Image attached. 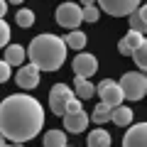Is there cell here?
Segmentation results:
<instances>
[{"instance_id": "cell-1", "label": "cell", "mask_w": 147, "mask_h": 147, "mask_svg": "<svg viewBox=\"0 0 147 147\" xmlns=\"http://www.w3.org/2000/svg\"><path fill=\"white\" fill-rule=\"evenodd\" d=\"M44 125V110L32 96L17 93L0 103V135L12 142L32 140Z\"/></svg>"}, {"instance_id": "cell-2", "label": "cell", "mask_w": 147, "mask_h": 147, "mask_svg": "<svg viewBox=\"0 0 147 147\" xmlns=\"http://www.w3.org/2000/svg\"><path fill=\"white\" fill-rule=\"evenodd\" d=\"M27 54L39 71H57L66 59V44L57 34H39L30 42Z\"/></svg>"}, {"instance_id": "cell-3", "label": "cell", "mask_w": 147, "mask_h": 147, "mask_svg": "<svg viewBox=\"0 0 147 147\" xmlns=\"http://www.w3.org/2000/svg\"><path fill=\"white\" fill-rule=\"evenodd\" d=\"M118 86L123 91V98H127V100H140L147 93V79L142 71H127L118 81Z\"/></svg>"}, {"instance_id": "cell-4", "label": "cell", "mask_w": 147, "mask_h": 147, "mask_svg": "<svg viewBox=\"0 0 147 147\" xmlns=\"http://www.w3.org/2000/svg\"><path fill=\"white\" fill-rule=\"evenodd\" d=\"M57 22L59 27H64V30H76V27L81 25V5H76V3H64V5L57 7Z\"/></svg>"}, {"instance_id": "cell-5", "label": "cell", "mask_w": 147, "mask_h": 147, "mask_svg": "<svg viewBox=\"0 0 147 147\" xmlns=\"http://www.w3.org/2000/svg\"><path fill=\"white\" fill-rule=\"evenodd\" d=\"M100 5V10L108 12L113 17H125V15H132L137 7L142 5V0H96Z\"/></svg>"}, {"instance_id": "cell-6", "label": "cell", "mask_w": 147, "mask_h": 147, "mask_svg": "<svg viewBox=\"0 0 147 147\" xmlns=\"http://www.w3.org/2000/svg\"><path fill=\"white\" fill-rule=\"evenodd\" d=\"M96 93L100 96V103H105V105H110V108H118V105H123V91H120V86H118V81H113V79H105V81H100L98 86H96Z\"/></svg>"}, {"instance_id": "cell-7", "label": "cell", "mask_w": 147, "mask_h": 147, "mask_svg": "<svg viewBox=\"0 0 147 147\" xmlns=\"http://www.w3.org/2000/svg\"><path fill=\"white\" fill-rule=\"evenodd\" d=\"M74 98V91L66 84H54V88L49 91V108L54 115H64L66 113V103Z\"/></svg>"}, {"instance_id": "cell-8", "label": "cell", "mask_w": 147, "mask_h": 147, "mask_svg": "<svg viewBox=\"0 0 147 147\" xmlns=\"http://www.w3.org/2000/svg\"><path fill=\"white\" fill-rule=\"evenodd\" d=\"M96 71H98V61H96L93 54L81 52L79 57H74V74H76L79 79H91Z\"/></svg>"}, {"instance_id": "cell-9", "label": "cell", "mask_w": 147, "mask_h": 147, "mask_svg": "<svg viewBox=\"0 0 147 147\" xmlns=\"http://www.w3.org/2000/svg\"><path fill=\"white\" fill-rule=\"evenodd\" d=\"M123 147H147V125L145 123H137L125 132Z\"/></svg>"}, {"instance_id": "cell-10", "label": "cell", "mask_w": 147, "mask_h": 147, "mask_svg": "<svg viewBox=\"0 0 147 147\" xmlns=\"http://www.w3.org/2000/svg\"><path fill=\"white\" fill-rule=\"evenodd\" d=\"M17 86H20V88H25V91L37 88V86H39V69H37L34 64L22 66L20 71H17Z\"/></svg>"}, {"instance_id": "cell-11", "label": "cell", "mask_w": 147, "mask_h": 147, "mask_svg": "<svg viewBox=\"0 0 147 147\" xmlns=\"http://www.w3.org/2000/svg\"><path fill=\"white\" fill-rule=\"evenodd\" d=\"M64 118V127H66L69 132H84L86 127H88V113H84V110H79V113H69V115H61Z\"/></svg>"}, {"instance_id": "cell-12", "label": "cell", "mask_w": 147, "mask_h": 147, "mask_svg": "<svg viewBox=\"0 0 147 147\" xmlns=\"http://www.w3.org/2000/svg\"><path fill=\"white\" fill-rule=\"evenodd\" d=\"M142 44H145V34H137V32H127V34L120 39V44H118V52H120L123 57H130V54L135 52L137 47H142Z\"/></svg>"}, {"instance_id": "cell-13", "label": "cell", "mask_w": 147, "mask_h": 147, "mask_svg": "<svg viewBox=\"0 0 147 147\" xmlns=\"http://www.w3.org/2000/svg\"><path fill=\"white\" fill-rule=\"evenodd\" d=\"M27 57V52L20 47V44H7L5 47V59L3 61L7 64V66H17V64H22Z\"/></svg>"}, {"instance_id": "cell-14", "label": "cell", "mask_w": 147, "mask_h": 147, "mask_svg": "<svg viewBox=\"0 0 147 147\" xmlns=\"http://www.w3.org/2000/svg\"><path fill=\"white\" fill-rule=\"evenodd\" d=\"M110 120L115 123V125H120V127L132 125V108H127V105H118V108H113Z\"/></svg>"}, {"instance_id": "cell-15", "label": "cell", "mask_w": 147, "mask_h": 147, "mask_svg": "<svg viewBox=\"0 0 147 147\" xmlns=\"http://www.w3.org/2000/svg\"><path fill=\"white\" fill-rule=\"evenodd\" d=\"M74 88H76V98L79 100H86V98H93V93H96V86L91 84L88 79H74Z\"/></svg>"}, {"instance_id": "cell-16", "label": "cell", "mask_w": 147, "mask_h": 147, "mask_svg": "<svg viewBox=\"0 0 147 147\" xmlns=\"http://www.w3.org/2000/svg\"><path fill=\"white\" fill-rule=\"evenodd\" d=\"M130 32H137V34H145L147 32V20H145V5H140L135 12L130 15Z\"/></svg>"}, {"instance_id": "cell-17", "label": "cell", "mask_w": 147, "mask_h": 147, "mask_svg": "<svg viewBox=\"0 0 147 147\" xmlns=\"http://www.w3.org/2000/svg\"><path fill=\"white\" fill-rule=\"evenodd\" d=\"M86 145H88V147H110V135H108V130L98 127V130L88 132V137H86Z\"/></svg>"}, {"instance_id": "cell-18", "label": "cell", "mask_w": 147, "mask_h": 147, "mask_svg": "<svg viewBox=\"0 0 147 147\" xmlns=\"http://www.w3.org/2000/svg\"><path fill=\"white\" fill-rule=\"evenodd\" d=\"M64 44H66V49H84L86 47V34L81 30H71L66 37H64Z\"/></svg>"}, {"instance_id": "cell-19", "label": "cell", "mask_w": 147, "mask_h": 147, "mask_svg": "<svg viewBox=\"0 0 147 147\" xmlns=\"http://www.w3.org/2000/svg\"><path fill=\"white\" fill-rule=\"evenodd\" d=\"M44 147H66V135L61 130H49L44 135Z\"/></svg>"}, {"instance_id": "cell-20", "label": "cell", "mask_w": 147, "mask_h": 147, "mask_svg": "<svg viewBox=\"0 0 147 147\" xmlns=\"http://www.w3.org/2000/svg\"><path fill=\"white\" fill-rule=\"evenodd\" d=\"M110 113H113V108L105 103H98L93 108V123H110Z\"/></svg>"}, {"instance_id": "cell-21", "label": "cell", "mask_w": 147, "mask_h": 147, "mask_svg": "<svg viewBox=\"0 0 147 147\" xmlns=\"http://www.w3.org/2000/svg\"><path fill=\"white\" fill-rule=\"evenodd\" d=\"M15 22H17L20 27H32V25H34V12L27 10V7H22V10H17Z\"/></svg>"}, {"instance_id": "cell-22", "label": "cell", "mask_w": 147, "mask_h": 147, "mask_svg": "<svg viewBox=\"0 0 147 147\" xmlns=\"http://www.w3.org/2000/svg\"><path fill=\"white\" fill-rule=\"evenodd\" d=\"M130 57L135 59L137 69H140V71H145V69H147V44H142V47H137L135 52L130 54Z\"/></svg>"}, {"instance_id": "cell-23", "label": "cell", "mask_w": 147, "mask_h": 147, "mask_svg": "<svg viewBox=\"0 0 147 147\" xmlns=\"http://www.w3.org/2000/svg\"><path fill=\"white\" fill-rule=\"evenodd\" d=\"M98 15H100V12H98V7H96V5L81 7V20H84V22H88V25H93V22L98 20Z\"/></svg>"}, {"instance_id": "cell-24", "label": "cell", "mask_w": 147, "mask_h": 147, "mask_svg": "<svg viewBox=\"0 0 147 147\" xmlns=\"http://www.w3.org/2000/svg\"><path fill=\"white\" fill-rule=\"evenodd\" d=\"M7 42H10V25L0 20V47H7Z\"/></svg>"}, {"instance_id": "cell-25", "label": "cell", "mask_w": 147, "mask_h": 147, "mask_svg": "<svg viewBox=\"0 0 147 147\" xmlns=\"http://www.w3.org/2000/svg\"><path fill=\"white\" fill-rule=\"evenodd\" d=\"M79 110H81V100L74 96V98L66 103V113H64V115H69V113H79Z\"/></svg>"}, {"instance_id": "cell-26", "label": "cell", "mask_w": 147, "mask_h": 147, "mask_svg": "<svg viewBox=\"0 0 147 147\" xmlns=\"http://www.w3.org/2000/svg\"><path fill=\"white\" fill-rule=\"evenodd\" d=\"M10 74H12V66H7L5 61H0V84H5L10 79Z\"/></svg>"}, {"instance_id": "cell-27", "label": "cell", "mask_w": 147, "mask_h": 147, "mask_svg": "<svg viewBox=\"0 0 147 147\" xmlns=\"http://www.w3.org/2000/svg\"><path fill=\"white\" fill-rule=\"evenodd\" d=\"M5 12H7V3H5V0H0V20L5 17Z\"/></svg>"}, {"instance_id": "cell-28", "label": "cell", "mask_w": 147, "mask_h": 147, "mask_svg": "<svg viewBox=\"0 0 147 147\" xmlns=\"http://www.w3.org/2000/svg\"><path fill=\"white\" fill-rule=\"evenodd\" d=\"M96 0H81V7H88V5H93Z\"/></svg>"}, {"instance_id": "cell-29", "label": "cell", "mask_w": 147, "mask_h": 147, "mask_svg": "<svg viewBox=\"0 0 147 147\" xmlns=\"http://www.w3.org/2000/svg\"><path fill=\"white\" fill-rule=\"evenodd\" d=\"M10 5H20V3H25V0H7Z\"/></svg>"}, {"instance_id": "cell-30", "label": "cell", "mask_w": 147, "mask_h": 147, "mask_svg": "<svg viewBox=\"0 0 147 147\" xmlns=\"http://www.w3.org/2000/svg\"><path fill=\"white\" fill-rule=\"evenodd\" d=\"M7 147H25L22 142H12V145H7Z\"/></svg>"}, {"instance_id": "cell-31", "label": "cell", "mask_w": 147, "mask_h": 147, "mask_svg": "<svg viewBox=\"0 0 147 147\" xmlns=\"http://www.w3.org/2000/svg\"><path fill=\"white\" fill-rule=\"evenodd\" d=\"M5 145H7V142H5V137L0 135V147H5Z\"/></svg>"}, {"instance_id": "cell-32", "label": "cell", "mask_w": 147, "mask_h": 147, "mask_svg": "<svg viewBox=\"0 0 147 147\" xmlns=\"http://www.w3.org/2000/svg\"><path fill=\"white\" fill-rule=\"evenodd\" d=\"M64 3H76V0H64Z\"/></svg>"}, {"instance_id": "cell-33", "label": "cell", "mask_w": 147, "mask_h": 147, "mask_svg": "<svg viewBox=\"0 0 147 147\" xmlns=\"http://www.w3.org/2000/svg\"><path fill=\"white\" fill-rule=\"evenodd\" d=\"M5 147H7V145H5Z\"/></svg>"}, {"instance_id": "cell-34", "label": "cell", "mask_w": 147, "mask_h": 147, "mask_svg": "<svg viewBox=\"0 0 147 147\" xmlns=\"http://www.w3.org/2000/svg\"><path fill=\"white\" fill-rule=\"evenodd\" d=\"M66 147H69V145H66Z\"/></svg>"}]
</instances>
